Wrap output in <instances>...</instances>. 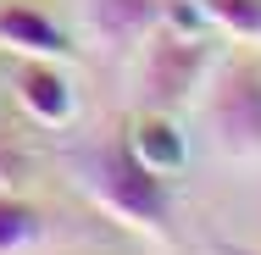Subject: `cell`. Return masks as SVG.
<instances>
[{
    "label": "cell",
    "mask_w": 261,
    "mask_h": 255,
    "mask_svg": "<svg viewBox=\"0 0 261 255\" xmlns=\"http://www.w3.org/2000/svg\"><path fill=\"white\" fill-rule=\"evenodd\" d=\"M217 72V45L211 22L195 0H167L161 22L134 45V83H139V111H167L178 117L184 105L206 89Z\"/></svg>",
    "instance_id": "cell-1"
},
{
    "label": "cell",
    "mask_w": 261,
    "mask_h": 255,
    "mask_svg": "<svg viewBox=\"0 0 261 255\" xmlns=\"http://www.w3.org/2000/svg\"><path fill=\"white\" fill-rule=\"evenodd\" d=\"M78 183L89 189V200L100 205L111 222H122V228H134V233H145V239H167V228H172L167 178L150 172V166L134 155L128 133H122V139H106L95 150H84Z\"/></svg>",
    "instance_id": "cell-2"
},
{
    "label": "cell",
    "mask_w": 261,
    "mask_h": 255,
    "mask_svg": "<svg viewBox=\"0 0 261 255\" xmlns=\"http://www.w3.org/2000/svg\"><path fill=\"white\" fill-rule=\"evenodd\" d=\"M211 145L233 166H261V61H222L206 100Z\"/></svg>",
    "instance_id": "cell-3"
},
{
    "label": "cell",
    "mask_w": 261,
    "mask_h": 255,
    "mask_svg": "<svg viewBox=\"0 0 261 255\" xmlns=\"http://www.w3.org/2000/svg\"><path fill=\"white\" fill-rule=\"evenodd\" d=\"M161 11H167V0H89V11H84L89 45L95 50H134L161 22Z\"/></svg>",
    "instance_id": "cell-4"
},
{
    "label": "cell",
    "mask_w": 261,
    "mask_h": 255,
    "mask_svg": "<svg viewBox=\"0 0 261 255\" xmlns=\"http://www.w3.org/2000/svg\"><path fill=\"white\" fill-rule=\"evenodd\" d=\"M0 50L22 55V61H67L72 45H67V34L56 28L39 6L11 0V6H0Z\"/></svg>",
    "instance_id": "cell-5"
},
{
    "label": "cell",
    "mask_w": 261,
    "mask_h": 255,
    "mask_svg": "<svg viewBox=\"0 0 261 255\" xmlns=\"http://www.w3.org/2000/svg\"><path fill=\"white\" fill-rule=\"evenodd\" d=\"M17 100L39 128H67L78 117V95H72V83L61 78L56 61H22L17 67Z\"/></svg>",
    "instance_id": "cell-6"
},
{
    "label": "cell",
    "mask_w": 261,
    "mask_h": 255,
    "mask_svg": "<svg viewBox=\"0 0 261 255\" xmlns=\"http://www.w3.org/2000/svg\"><path fill=\"white\" fill-rule=\"evenodd\" d=\"M128 145H134V155H139L150 172H161V178L184 166V133H178V122H172L167 111H145V117L134 122Z\"/></svg>",
    "instance_id": "cell-7"
},
{
    "label": "cell",
    "mask_w": 261,
    "mask_h": 255,
    "mask_svg": "<svg viewBox=\"0 0 261 255\" xmlns=\"http://www.w3.org/2000/svg\"><path fill=\"white\" fill-rule=\"evenodd\" d=\"M45 239V211L11 189H0V255H28Z\"/></svg>",
    "instance_id": "cell-8"
},
{
    "label": "cell",
    "mask_w": 261,
    "mask_h": 255,
    "mask_svg": "<svg viewBox=\"0 0 261 255\" xmlns=\"http://www.w3.org/2000/svg\"><path fill=\"white\" fill-rule=\"evenodd\" d=\"M211 34L233 39V45H261V0H195Z\"/></svg>",
    "instance_id": "cell-9"
},
{
    "label": "cell",
    "mask_w": 261,
    "mask_h": 255,
    "mask_svg": "<svg viewBox=\"0 0 261 255\" xmlns=\"http://www.w3.org/2000/svg\"><path fill=\"white\" fill-rule=\"evenodd\" d=\"M211 255H261V250H250V244H217Z\"/></svg>",
    "instance_id": "cell-10"
}]
</instances>
